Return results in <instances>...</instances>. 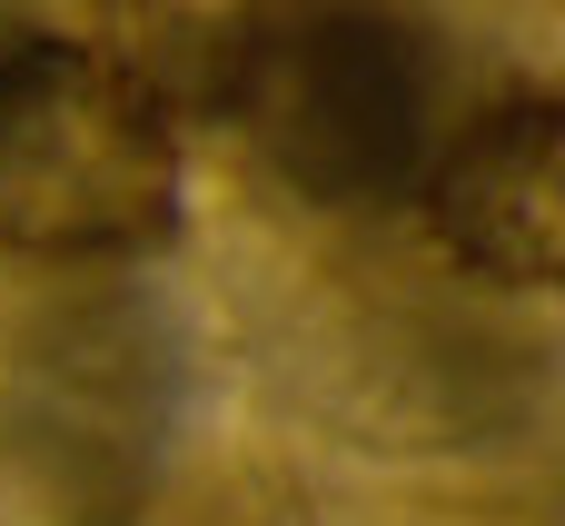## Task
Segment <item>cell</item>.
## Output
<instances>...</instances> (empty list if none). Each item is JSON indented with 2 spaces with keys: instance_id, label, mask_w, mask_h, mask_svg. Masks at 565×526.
I'll list each match as a JSON object with an SVG mask.
<instances>
[{
  "instance_id": "cell-3",
  "label": "cell",
  "mask_w": 565,
  "mask_h": 526,
  "mask_svg": "<svg viewBox=\"0 0 565 526\" xmlns=\"http://www.w3.org/2000/svg\"><path fill=\"white\" fill-rule=\"evenodd\" d=\"M417 209L457 269L497 288H546L565 269V109L546 90L487 99L467 129L437 139Z\"/></svg>"
},
{
  "instance_id": "cell-4",
  "label": "cell",
  "mask_w": 565,
  "mask_h": 526,
  "mask_svg": "<svg viewBox=\"0 0 565 526\" xmlns=\"http://www.w3.org/2000/svg\"><path fill=\"white\" fill-rule=\"evenodd\" d=\"M288 0H99V60L119 80H139L169 129L179 119H238L248 70L268 50Z\"/></svg>"
},
{
  "instance_id": "cell-1",
  "label": "cell",
  "mask_w": 565,
  "mask_h": 526,
  "mask_svg": "<svg viewBox=\"0 0 565 526\" xmlns=\"http://www.w3.org/2000/svg\"><path fill=\"white\" fill-rule=\"evenodd\" d=\"M179 239V129L89 40L0 50V249L40 269H119Z\"/></svg>"
},
{
  "instance_id": "cell-2",
  "label": "cell",
  "mask_w": 565,
  "mask_h": 526,
  "mask_svg": "<svg viewBox=\"0 0 565 526\" xmlns=\"http://www.w3.org/2000/svg\"><path fill=\"white\" fill-rule=\"evenodd\" d=\"M437 109H447V80H437V50L407 10H387V0H288L258 70H248L238 129L258 139V159L298 199L397 209V199H417V179L447 139Z\"/></svg>"
}]
</instances>
